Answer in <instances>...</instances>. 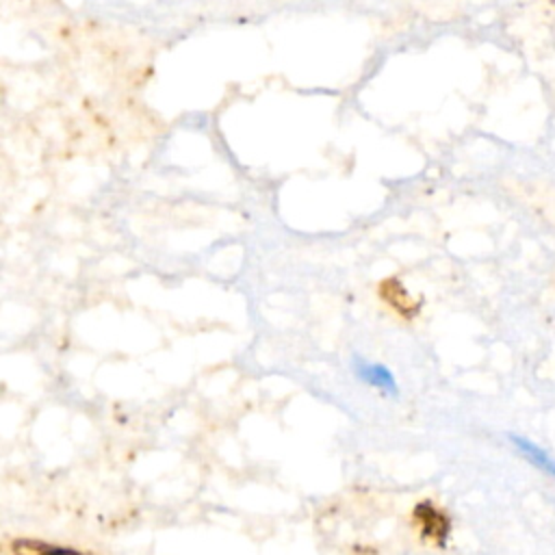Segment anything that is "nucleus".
Instances as JSON below:
<instances>
[{"instance_id":"f257e3e1","label":"nucleus","mask_w":555,"mask_h":555,"mask_svg":"<svg viewBox=\"0 0 555 555\" xmlns=\"http://www.w3.org/2000/svg\"><path fill=\"white\" fill-rule=\"evenodd\" d=\"M414 522L418 525V531L423 538L442 544L451 531L449 518L429 501H423L414 509Z\"/></svg>"},{"instance_id":"f03ea898","label":"nucleus","mask_w":555,"mask_h":555,"mask_svg":"<svg viewBox=\"0 0 555 555\" xmlns=\"http://www.w3.org/2000/svg\"><path fill=\"white\" fill-rule=\"evenodd\" d=\"M353 371H356V375H358L364 384H369V386H373V388H377V390H382V392H386V395H397L395 375H392L384 364H379V362H369V360L356 356V358H353Z\"/></svg>"},{"instance_id":"7ed1b4c3","label":"nucleus","mask_w":555,"mask_h":555,"mask_svg":"<svg viewBox=\"0 0 555 555\" xmlns=\"http://www.w3.org/2000/svg\"><path fill=\"white\" fill-rule=\"evenodd\" d=\"M379 297L405 319H410L418 312V304L412 299L408 288L397 278H388L379 284Z\"/></svg>"},{"instance_id":"20e7f679","label":"nucleus","mask_w":555,"mask_h":555,"mask_svg":"<svg viewBox=\"0 0 555 555\" xmlns=\"http://www.w3.org/2000/svg\"><path fill=\"white\" fill-rule=\"evenodd\" d=\"M509 440L514 442V447L518 449V453H520L527 462H531V464H533L535 468H540L542 473L555 477V460H553L544 449H540L535 442H531V440H527V438H522V436H516V434H512Z\"/></svg>"},{"instance_id":"39448f33","label":"nucleus","mask_w":555,"mask_h":555,"mask_svg":"<svg viewBox=\"0 0 555 555\" xmlns=\"http://www.w3.org/2000/svg\"><path fill=\"white\" fill-rule=\"evenodd\" d=\"M35 555H82L72 548H61V546H39L35 544Z\"/></svg>"}]
</instances>
